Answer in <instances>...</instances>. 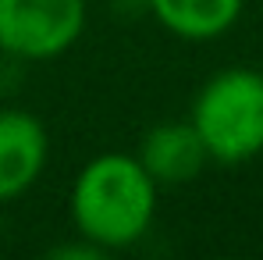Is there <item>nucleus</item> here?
<instances>
[{"label":"nucleus","mask_w":263,"mask_h":260,"mask_svg":"<svg viewBox=\"0 0 263 260\" xmlns=\"http://www.w3.org/2000/svg\"><path fill=\"white\" fill-rule=\"evenodd\" d=\"M160 207V185L146 175L135 153H96L86 161L68 196L75 235L96 242L103 253L139 246Z\"/></svg>","instance_id":"f257e3e1"},{"label":"nucleus","mask_w":263,"mask_h":260,"mask_svg":"<svg viewBox=\"0 0 263 260\" xmlns=\"http://www.w3.org/2000/svg\"><path fill=\"white\" fill-rule=\"evenodd\" d=\"M210 161L246 164L263 153V72L224 68L210 75L189 111Z\"/></svg>","instance_id":"f03ea898"},{"label":"nucleus","mask_w":263,"mask_h":260,"mask_svg":"<svg viewBox=\"0 0 263 260\" xmlns=\"http://www.w3.org/2000/svg\"><path fill=\"white\" fill-rule=\"evenodd\" d=\"M86 0H0V54L22 64H43L82 40Z\"/></svg>","instance_id":"7ed1b4c3"},{"label":"nucleus","mask_w":263,"mask_h":260,"mask_svg":"<svg viewBox=\"0 0 263 260\" xmlns=\"http://www.w3.org/2000/svg\"><path fill=\"white\" fill-rule=\"evenodd\" d=\"M46 125L22 107H0V203L25 196L46 171Z\"/></svg>","instance_id":"20e7f679"},{"label":"nucleus","mask_w":263,"mask_h":260,"mask_svg":"<svg viewBox=\"0 0 263 260\" xmlns=\"http://www.w3.org/2000/svg\"><path fill=\"white\" fill-rule=\"evenodd\" d=\"M135 161L146 168V175L160 189H178V185L196 182L206 171L210 153H206L196 125L185 118V122H160V125L146 129V135L139 139Z\"/></svg>","instance_id":"39448f33"},{"label":"nucleus","mask_w":263,"mask_h":260,"mask_svg":"<svg viewBox=\"0 0 263 260\" xmlns=\"http://www.w3.org/2000/svg\"><path fill=\"white\" fill-rule=\"evenodd\" d=\"M246 0H146V11L178 40L210 43L235 29Z\"/></svg>","instance_id":"423d86ee"},{"label":"nucleus","mask_w":263,"mask_h":260,"mask_svg":"<svg viewBox=\"0 0 263 260\" xmlns=\"http://www.w3.org/2000/svg\"><path fill=\"white\" fill-rule=\"evenodd\" d=\"M50 257H53V260H103L107 253H103L96 242H89V239H82V235H75V242H61V246H53Z\"/></svg>","instance_id":"0eeeda50"},{"label":"nucleus","mask_w":263,"mask_h":260,"mask_svg":"<svg viewBox=\"0 0 263 260\" xmlns=\"http://www.w3.org/2000/svg\"><path fill=\"white\" fill-rule=\"evenodd\" d=\"M4 235H7V214H4V203H0V246H4Z\"/></svg>","instance_id":"6e6552de"}]
</instances>
